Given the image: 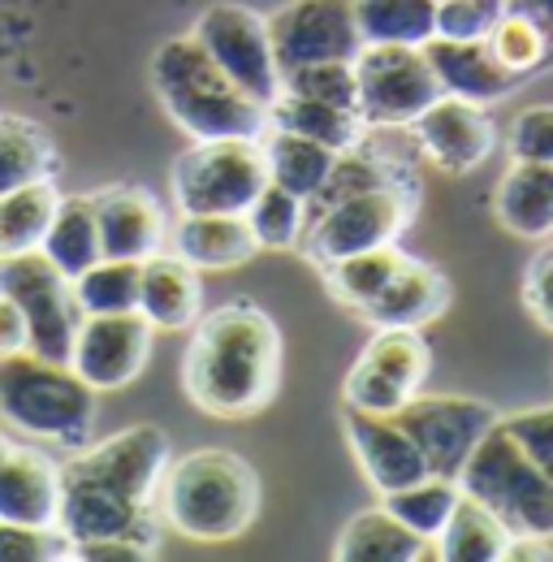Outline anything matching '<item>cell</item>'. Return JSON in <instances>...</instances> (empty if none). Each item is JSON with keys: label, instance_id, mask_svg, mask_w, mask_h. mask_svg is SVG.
<instances>
[{"label": "cell", "instance_id": "obj_1", "mask_svg": "<svg viewBox=\"0 0 553 562\" xmlns=\"http://www.w3.org/2000/svg\"><path fill=\"white\" fill-rule=\"evenodd\" d=\"M281 329L251 299L221 303L191 325L182 385L191 403L216 420L260 416L281 390Z\"/></svg>", "mask_w": 553, "mask_h": 562}, {"label": "cell", "instance_id": "obj_2", "mask_svg": "<svg viewBox=\"0 0 553 562\" xmlns=\"http://www.w3.org/2000/svg\"><path fill=\"white\" fill-rule=\"evenodd\" d=\"M151 91L187 139H260L269 113L212 61L195 31L169 35L151 57Z\"/></svg>", "mask_w": 553, "mask_h": 562}, {"label": "cell", "instance_id": "obj_3", "mask_svg": "<svg viewBox=\"0 0 553 562\" xmlns=\"http://www.w3.org/2000/svg\"><path fill=\"white\" fill-rule=\"evenodd\" d=\"M160 524L200 546L238 541L260 515V476L234 450L204 446L169 459L156 490Z\"/></svg>", "mask_w": 553, "mask_h": 562}, {"label": "cell", "instance_id": "obj_4", "mask_svg": "<svg viewBox=\"0 0 553 562\" xmlns=\"http://www.w3.org/2000/svg\"><path fill=\"white\" fill-rule=\"evenodd\" d=\"M95 390L57 359L35 351L0 355V420L57 450H82L95 432Z\"/></svg>", "mask_w": 553, "mask_h": 562}, {"label": "cell", "instance_id": "obj_5", "mask_svg": "<svg viewBox=\"0 0 553 562\" xmlns=\"http://www.w3.org/2000/svg\"><path fill=\"white\" fill-rule=\"evenodd\" d=\"M459 490L484 502L515 537L553 541V481L515 446V437L493 420L459 468Z\"/></svg>", "mask_w": 553, "mask_h": 562}, {"label": "cell", "instance_id": "obj_6", "mask_svg": "<svg viewBox=\"0 0 553 562\" xmlns=\"http://www.w3.org/2000/svg\"><path fill=\"white\" fill-rule=\"evenodd\" d=\"M419 209V182H394V187H376L363 195H346L338 204L307 212V229H303V260L316 265L320 273L329 265H338L346 256L398 243L415 221Z\"/></svg>", "mask_w": 553, "mask_h": 562}, {"label": "cell", "instance_id": "obj_7", "mask_svg": "<svg viewBox=\"0 0 553 562\" xmlns=\"http://www.w3.org/2000/svg\"><path fill=\"white\" fill-rule=\"evenodd\" d=\"M269 169L260 139H191L173 160L169 187L178 212H242L264 191Z\"/></svg>", "mask_w": 553, "mask_h": 562}, {"label": "cell", "instance_id": "obj_8", "mask_svg": "<svg viewBox=\"0 0 553 562\" xmlns=\"http://www.w3.org/2000/svg\"><path fill=\"white\" fill-rule=\"evenodd\" d=\"M173 450L165 428L156 424H131L104 441H87L82 450H74V459L61 463V485H87V490L113 493L138 506H156L160 476L169 468Z\"/></svg>", "mask_w": 553, "mask_h": 562}, {"label": "cell", "instance_id": "obj_9", "mask_svg": "<svg viewBox=\"0 0 553 562\" xmlns=\"http://www.w3.org/2000/svg\"><path fill=\"white\" fill-rule=\"evenodd\" d=\"M359 117L368 131H411V122L441 95V82L415 44H363L354 57Z\"/></svg>", "mask_w": 553, "mask_h": 562}, {"label": "cell", "instance_id": "obj_10", "mask_svg": "<svg viewBox=\"0 0 553 562\" xmlns=\"http://www.w3.org/2000/svg\"><path fill=\"white\" fill-rule=\"evenodd\" d=\"M0 294H9L26 321V351L69 363L74 334L82 325L74 281L44 251H22L0 260Z\"/></svg>", "mask_w": 553, "mask_h": 562}, {"label": "cell", "instance_id": "obj_11", "mask_svg": "<svg viewBox=\"0 0 553 562\" xmlns=\"http://www.w3.org/2000/svg\"><path fill=\"white\" fill-rule=\"evenodd\" d=\"M432 351L419 329H372L342 381L346 407L394 416L428 385Z\"/></svg>", "mask_w": 553, "mask_h": 562}, {"label": "cell", "instance_id": "obj_12", "mask_svg": "<svg viewBox=\"0 0 553 562\" xmlns=\"http://www.w3.org/2000/svg\"><path fill=\"white\" fill-rule=\"evenodd\" d=\"M191 31L212 53V61L229 74L251 100H260L269 109V100L281 91V70H276L273 40H269V18L256 13L251 4L216 0L200 13V22Z\"/></svg>", "mask_w": 553, "mask_h": 562}, {"label": "cell", "instance_id": "obj_13", "mask_svg": "<svg viewBox=\"0 0 553 562\" xmlns=\"http://www.w3.org/2000/svg\"><path fill=\"white\" fill-rule=\"evenodd\" d=\"M276 70L312 66V61H354L363 48L354 0H285L269 13Z\"/></svg>", "mask_w": 553, "mask_h": 562}, {"label": "cell", "instance_id": "obj_14", "mask_svg": "<svg viewBox=\"0 0 553 562\" xmlns=\"http://www.w3.org/2000/svg\"><path fill=\"white\" fill-rule=\"evenodd\" d=\"M501 412L488 407L481 398H463V394H415L403 412H394V420L415 437L428 472L437 476H454L467 463V454L476 450L484 428L497 420Z\"/></svg>", "mask_w": 553, "mask_h": 562}, {"label": "cell", "instance_id": "obj_15", "mask_svg": "<svg viewBox=\"0 0 553 562\" xmlns=\"http://www.w3.org/2000/svg\"><path fill=\"white\" fill-rule=\"evenodd\" d=\"M151 355V325L138 312H113V316H82L74 334L69 368L95 390H122L131 385Z\"/></svg>", "mask_w": 553, "mask_h": 562}, {"label": "cell", "instance_id": "obj_16", "mask_svg": "<svg viewBox=\"0 0 553 562\" xmlns=\"http://www.w3.org/2000/svg\"><path fill=\"white\" fill-rule=\"evenodd\" d=\"M415 151L437 165L441 173H472L497 147V126L488 122L484 104L459 100V95H437L419 117L411 122Z\"/></svg>", "mask_w": 553, "mask_h": 562}, {"label": "cell", "instance_id": "obj_17", "mask_svg": "<svg viewBox=\"0 0 553 562\" xmlns=\"http://www.w3.org/2000/svg\"><path fill=\"white\" fill-rule=\"evenodd\" d=\"M57 532L69 546L78 541H138L151 554L160 550V510L138 506L113 493L87 490V485H61V506H57Z\"/></svg>", "mask_w": 553, "mask_h": 562}, {"label": "cell", "instance_id": "obj_18", "mask_svg": "<svg viewBox=\"0 0 553 562\" xmlns=\"http://www.w3.org/2000/svg\"><path fill=\"white\" fill-rule=\"evenodd\" d=\"M95 225H100V247L109 260H147L169 247V216L160 200L143 187L117 182L100 187L91 195Z\"/></svg>", "mask_w": 553, "mask_h": 562}, {"label": "cell", "instance_id": "obj_19", "mask_svg": "<svg viewBox=\"0 0 553 562\" xmlns=\"http://www.w3.org/2000/svg\"><path fill=\"white\" fill-rule=\"evenodd\" d=\"M342 428L354 459H359V468H363V476H368V485L381 497L403 490V485H415L419 476H428V463H424L415 437L394 416L346 407Z\"/></svg>", "mask_w": 553, "mask_h": 562}, {"label": "cell", "instance_id": "obj_20", "mask_svg": "<svg viewBox=\"0 0 553 562\" xmlns=\"http://www.w3.org/2000/svg\"><path fill=\"white\" fill-rule=\"evenodd\" d=\"M138 316L151 334H187L204 316V281L200 269L173 251H156L138 273Z\"/></svg>", "mask_w": 553, "mask_h": 562}, {"label": "cell", "instance_id": "obj_21", "mask_svg": "<svg viewBox=\"0 0 553 562\" xmlns=\"http://www.w3.org/2000/svg\"><path fill=\"white\" fill-rule=\"evenodd\" d=\"M61 506V463L40 446H9L0 463V519L57 528Z\"/></svg>", "mask_w": 553, "mask_h": 562}, {"label": "cell", "instance_id": "obj_22", "mask_svg": "<svg viewBox=\"0 0 553 562\" xmlns=\"http://www.w3.org/2000/svg\"><path fill=\"white\" fill-rule=\"evenodd\" d=\"M450 278L428 265V260H407L390 285L363 307L354 312L368 329H428L445 307H450Z\"/></svg>", "mask_w": 553, "mask_h": 562}, {"label": "cell", "instance_id": "obj_23", "mask_svg": "<svg viewBox=\"0 0 553 562\" xmlns=\"http://www.w3.org/2000/svg\"><path fill=\"white\" fill-rule=\"evenodd\" d=\"M169 247L195 269H242L260 256V243L238 212H178Z\"/></svg>", "mask_w": 553, "mask_h": 562}, {"label": "cell", "instance_id": "obj_24", "mask_svg": "<svg viewBox=\"0 0 553 562\" xmlns=\"http://www.w3.org/2000/svg\"><path fill=\"white\" fill-rule=\"evenodd\" d=\"M424 57H428V66H432L445 95L472 100V104H484V109L506 100L523 82V78H515V74H506L497 66V57L488 53L484 40H441V35H432L424 44Z\"/></svg>", "mask_w": 553, "mask_h": 562}, {"label": "cell", "instance_id": "obj_25", "mask_svg": "<svg viewBox=\"0 0 553 562\" xmlns=\"http://www.w3.org/2000/svg\"><path fill=\"white\" fill-rule=\"evenodd\" d=\"M493 212L515 238H553V165L550 160H510L497 178Z\"/></svg>", "mask_w": 553, "mask_h": 562}, {"label": "cell", "instance_id": "obj_26", "mask_svg": "<svg viewBox=\"0 0 553 562\" xmlns=\"http://www.w3.org/2000/svg\"><path fill=\"white\" fill-rule=\"evenodd\" d=\"M338 562H415V559H437V541L415 537L411 528L390 515L385 506H368L359 510L334 546Z\"/></svg>", "mask_w": 553, "mask_h": 562}, {"label": "cell", "instance_id": "obj_27", "mask_svg": "<svg viewBox=\"0 0 553 562\" xmlns=\"http://www.w3.org/2000/svg\"><path fill=\"white\" fill-rule=\"evenodd\" d=\"M260 151H264V169H269V182H276L281 191L298 195V200H316V191L325 187L329 169H334V156L325 143L303 139L294 131H281V126H264L260 135Z\"/></svg>", "mask_w": 553, "mask_h": 562}, {"label": "cell", "instance_id": "obj_28", "mask_svg": "<svg viewBox=\"0 0 553 562\" xmlns=\"http://www.w3.org/2000/svg\"><path fill=\"white\" fill-rule=\"evenodd\" d=\"M510 528L472 493H459L445 528L437 532V559L441 562H501L510 546Z\"/></svg>", "mask_w": 553, "mask_h": 562}, {"label": "cell", "instance_id": "obj_29", "mask_svg": "<svg viewBox=\"0 0 553 562\" xmlns=\"http://www.w3.org/2000/svg\"><path fill=\"white\" fill-rule=\"evenodd\" d=\"M269 126H281V131H294L303 139L325 143L329 151H346L368 135V122L350 109H334L325 100H307V95H294V91H276L269 100Z\"/></svg>", "mask_w": 553, "mask_h": 562}, {"label": "cell", "instance_id": "obj_30", "mask_svg": "<svg viewBox=\"0 0 553 562\" xmlns=\"http://www.w3.org/2000/svg\"><path fill=\"white\" fill-rule=\"evenodd\" d=\"M40 251H44L69 281L78 278V273H87L95 260H104L91 195H61V200H57V212H53V221H48V229H44Z\"/></svg>", "mask_w": 553, "mask_h": 562}, {"label": "cell", "instance_id": "obj_31", "mask_svg": "<svg viewBox=\"0 0 553 562\" xmlns=\"http://www.w3.org/2000/svg\"><path fill=\"white\" fill-rule=\"evenodd\" d=\"M57 178V147L31 117L0 113V195Z\"/></svg>", "mask_w": 553, "mask_h": 562}, {"label": "cell", "instance_id": "obj_32", "mask_svg": "<svg viewBox=\"0 0 553 562\" xmlns=\"http://www.w3.org/2000/svg\"><path fill=\"white\" fill-rule=\"evenodd\" d=\"M57 200H61V191L53 178L0 195V260L22 256V251H40L44 229L57 212Z\"/></svg>", "mask_w": 553, "mask_h": 562}, {"label": "cell", "instance_id": "obj_33", "mask_svg": "<svg viewBox=\"0 0 553 562\" xmlns=\"http://www.w3.org/2000/svg\"><path fill=\"white\" fill-rule=\"evenodd\" d=\"M363 44H415L424 48L437 31V0H354Z\"/></svg>", "mask_w": 553, "mask_h": 562}, {"label": "cell", "instance_id": "obj_34", "mask_svg": "<svg viewBox=\"0 0 553 562\" xmlns=\"http://www.w3.org/2000/svg\"><path fill=\"white\" fill-rule=\"evenodd\" d=\"M407 260H411V256H407L398 243H385V247H372V251H359V256H346L338 265H329V269H325V285H329V294H334L342 307L363 312Z\"/></svg>", "mask_w": 553, "mask_h": 562}, {"label": "cell", "instance_id": "obj_35", "mask_svg": "<svg viewBox=\"0 0 553 562\" xmlns=\"http://www.w3.org/2000/svg\"><path fill=\"white\" fill-rule=\"evenodd\" d=\"M459 493L463 490H459L454 476H437V472H428V476H419L415 485H403V490L385 493L381 506H385L390 515H398L415 537L437 541V532L445 528V519H450Z\"/></svg>", "mask_w": 553, "mask_h": 562}, {"label": "cell", "instance_id": "obj_36", "mask_svg": "<svg viewBox=\"0 0 553 562\" xmlns=\"http://www.w3.org/2000/svg\"><path fill=\"white\" fill-rule=\"evenodd\" d=\"M138 273L143 260H95L87 273L74 278V299L82 316H113L138 312Z\"/></svg>", "mask_w": 553, "mask_h": 562}, {"label": "cell", "instance_id": "obj_37", "mask_svg": "<svg viewBox=\"0 0 553 562\" xmlns=\"http://www.w3.org/2000/svg\"><path fill=\"white\" fill-rule=\"evenodd\" d=\"M484 44L497 57V66L506 74H515V78H528V74L553 66V40L532 18L510 13V9L493 22V31L484 35Z\"/></svg>", "mask_w": 553, "mask_h": 562}, {"label": "cell", "instance_id": "obj_38", "mask_svg": "<svg viewBox=\"0 0 553 562\" xmlns=\"http://www.w3.org/2000/svg\"><path fill=\"white\" fill-rule=\"evenodd\" d=\"M260 251H298L303 229H307V200L281 191L276 182H264V191L242 212Z\"/></svg>", "mask_w": 553, "mask_h": 562}, {"label": "cell", "instance_id": "obj_39", "mask_svg": "<svg viewBox=\"0 0 553 562\" xmlns=\"http://www.w3.org/2000/svg\"><path fill=\"white\" fill-rule=\"evenodd\" d=\"M281 91L307 95V100H325L334 109L359 113V82H354V61H312V66H294L281 74Z\"/></svg>", "mask_w": 553, "mask_h": 562}, {"label": "cell", "instance_id": "obj_40", "mask_svg": "<svg viewBox=\"0 0 553 562\" xmlns=\"http://www.w3.org/2000/svg\"><path fill=\"white\" fill-rule=\"evenodd\" d=\"M69 559V541L57 528L0 519V562H57Z\"/></svg>", "mask_w": 553, "mask_h": 562}, {"label": "cell", "instance_id": "obj_41", "mask_svg": "<svg viewBox=\"0 0 553 562\" xmlns=\"http://www.w3.org/2000/svg\"><path fill=\"white\" fill-rule=\"evenodd\" d=\"M510 160H550L553 165V104H528L506 126Z\"/></svg>", "mask_w": 553, "mask_h": 562}, {"label": "cell", "instance_id": "obj_42", "mask_svg": "<svg viewBox=\"0 0 553 562\" xmlns=\"http://www.w3.org/2000/svg\"><path fill=\"white\" fill-rule=\"evenodd\" d=\"M501 13H506V0H437V31L432 35L484 40Z\"/></svg>", "mask_w": 553, "mask_h": 562}, {"label": "cell", "instance_id": "obj_43", "mask_svg": "<svg viewBox=\"0 0 553 562\" xmlns=\"http://www.w3.org/2000/svg\"><path fill=\"white\" fill-rule=\"evenodd\" d=\"M497 420L515 437V446L553 481V403L523 407V412H510V416H497Z\"/></svg>", "mask_w": 553, "mask_h": 562}, {"label": "cell", "instance_id": "obj_44", "mask_svg": "<svg viewBox=\"0 0 553 562\" xmlns=\"http://www.w3.org/2000/svg\"><path fill=\"white\" fill-rule=\"evenodd\" d=\"M523 307L541 329L553 334V247H545L523 273Z\"/></svg>", "mask_w": 553, "mask_h": 562}, {"label": "cell", "instance_id": "obj_45", "mask_svg": "<svg viewBox=\"0 0 553 562\" xmlns=\"http://www.w3.org/2000/svg\"><path fill=\"white\" fill-rule=\"evenodd\" d=\"M69 559L78 562H147L156 559L147 546H138V541H122V537H113V541H78V546H69Z\"/></svg>", "mask_w": 553, "mask_h": 562}, {"label": "cell", "instance_id": "obj_46", "mask_svg": "<svg viewBox=\"0 0 553 562\" xmlns=\"http://www.w3.org/2000/svg\"><path fill=\"white\" fill-rule=\"evenodd\" d=\"M26 351V321L9 294H0V355Z\"/></svg>", "mask_w": 553, "mask_h": 562}, {"label": "cell", "instance_id": "obj_47", "mask_svg": "<svg viewBox=\"0 0 553 562\" xmlns=\"http://www.w3.org/2000/svg\"><path fill=\"white\" fill-rule=\"evenodd\" d=\"M532 562V559H545L553 562V550L550 541H541V537H510V546H506V559L501 562Z\"/></svg>", "mask_w": 553, "mask_h": 562}, {"label": "cell", "instance_id": "obj_48", "mask_svg": "<svg viewBox=\"0 0 553 562\" xmlns=\"http://www.w3.org/2000/svg\"><path fill=\"white\" fill-rule=\"evenodd\" d=\"M506 9H510V13L532 18V22H537V26L553 40V0H506Z\"/></svg>", "mask_w": 553, "mask_h": 562}, {"label": "cell", "instance_id": "obj_49", "mask_svg": "<svg viewBox=\"0 0 553 562\" xmlns=\"http://www.w3.org/2000/svg\"><path fill=\"white\" fill-rule=\"evenodd\" d=\"M9 446H13V437L0 428V463H4V454H9Z\"/></svg>", "mask_w": 553, "mask_h": 562}]
</instances>
